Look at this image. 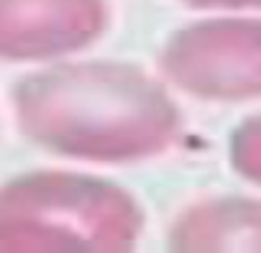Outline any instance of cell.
<instances>
[{
	"label": "cell",
	"mask_w": 261,
	"mask_h": 253,
	"mask_svg": "<svg viewBox=\"0 0 261 253\" xmlns=\"http://www.w3.org/2000/svg\"><path fill=\"white\" fill-rule=\"evenodd\" d=\"M197 8H225V11H261V0H185Z\"/></svg>",
	"instance_id": "cell-7"
},
{
	"label": "cell",
	"mask_w": 261,
	"mask_h": 253,
	"mask_svg": "<svg viewBox=\"0 0 261 253\" xmlns=\"http://www.w3.org/2000/svg\"><path fill=\"white\" fill-rule=\"evenodd\" d=\"M228 154L233 169L243 179L261 184V113L246 118L233 131Z\"/></svg>",
	"instance_id": "cell-6"
},
{
	"label": "cell",
	"mask_w": 261,
	"mask_h": 253,
	"mask_svg": "<svg viewBox=\"0 0 261 253\" xmlns=\"http://www.w3.org/2000/svg\"><path fill=\"white\" fill-rule=\"evenodd\" d=\"M21 128L41 146L90 161H136L169 149L179 110L141 69L92 62L21 82Z\"/></svg>",
	"instance_id": "cell-1"
},
{
	"label": "cell",
	"mask_w": 261,
	"mask_h": 253,
	"mask_svg": "<svg viewBox=\"0 0 261 253\" xmlns=\"http://www.w3.org/2000/svg\"><path fill=\"white\" fill-rule=\"evenodd\" d=\"M162 72L200 100L261 97V18H218L177 31L162 51Z\"/></svg>",
	"instance_id": "cell-3"
},
{
	"label": "cell",
	"mask_w": 261,
	"mask_h": 253,
	"mask_svg": "<svg viewBox=\"0 0 261 253\" xmlns=\"http://www.w3.org/2000/svg\"><path fill=\"white\" fill-rule=\"evenodd\" d=\"M105 23V0H0V57L67 54L97 39Z\"/></svg>",
	"instance_id": "cell-4"
},
{
	"label": "cell",
	"mask_w": 261,
	"mask_h": 253,
	"mask_svg": "<svg viewBox=\"0 0 261 253\" xmlns=\"http://www.w3.org/2000/svg\"><path fill=\"white\" fill-rule=\"evenodd\" d=\"M144 228L120 187L77 174H36L0 189V250H128Z\"/></svg>",
	"instance_id": "cell-2"
},
{
	"label": "cell",
	"mask_w": 261,
	"mask_h": 253,
	"mask_svg": "<svg viewBox=\"0 0 261 253\" xmlns=\"http://www.w3.org/2000/svg\"><path fill=\"white\" fill-rule=\"evenodd\" d=\"M174 250H261V200L223 197L190 207L169 233Z\"/></svg>",
	"instance_id": "cell-5"
}]
</instances>
